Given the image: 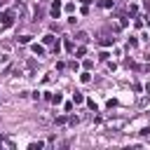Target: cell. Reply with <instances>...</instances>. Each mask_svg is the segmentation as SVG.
<instances>
[{"mask_svg":"<svg viewBox=\"0 0 150 150\" xmlns=\"http://www.w3.org/2000/svg\"><path fill=\"white\" fill-rule=\"evenodd\" d=\"M84 52H87L84 47H77V49H75V54H77V56H84Z\"/></svg>","mask_w":150,"mask_h":150,"instance_id":"13","label":"cell"},{"mask_svg":"<svg viewBox=\"0 0 150 150\" xmlns=\"http://www.w3.org/2000/svg\"><path fill=\"white\" fill-rule=\"evenodd\" d=\"M14 23V14L12 12H2L0 14V26H12Z\"/></svg>","mask_w":150,"mask_h":150,"instance_id":"1","label":"cell"},{"mask_svg":"<svg viewBox=\"0 0 150 150\" xmlns=\"http://www.w3.org/2000/svg\"><path fill=\"white\" fill-rule=\"evenodd\" d=\"M49 12H52V16H54V19H59V14H61V2H59V0H54Z\"/></svg>","mask_w":150,"mask_h":150,"instance_id":"2","label":"cell"},{"mask_svg":"<svg viewBox=\"0 0 150 150\" xmlns=\"http://www.w3.org/2000/svg\"><path fill=\"white\" fill-rule=\"evenodd\" d=\"M108 56H110L108 52H101V54H98V61H108Z\"/></svg>","mask_w":150,"mask_h":150,"instance_id":"10","label":"cell"},{"mask_svg":"<svg viewBox=\"0 0 150 150\" xmlns=\"http://www.w3.org/2000/svg\"><path fill=\"white\" fill-rule=\"evenodd\" d=\"M28 148H30V150H40V148H42V143H40V141H38V143H30V145H28Z\"/></svg>","mask_w":150,"mask_h":150,"instance_id":"12","label":"cell"},{"mask_svg":"<svg viewBox=\"0 0 150 150\" xmlns=\"http://www.w3.org/2000/svg\"><path fill=\"white\" fill-rule=\"evenodd\" d=\"M16 42H19V45H28V42H30V35H19Z\"/></svg>","mask_w":150,"mask_h":150,"instance_id":"4","label":"cell"},{"mask_svg":"<svg viewBox=\"0 0 150 150\" xmlns=\"http://www.w3.org/2000/svg\"><path fill=\"white\" fill-rule=\"evenodd\" d=\"M2 2H5V0H0V5H2Z\"/></svg>","mask_w":150,"mask_h":150,"instance_id":"16","label":"cell"},{"mask_svg":"<svg viewBox=\"0 0 150 150\" xmlns=\"http://www.w3.org/2000/svg\"><path fill=\"white\" fill-rule=\"evenodd\" d=\"M112 42H115V38H103V40H101L103 47H108V45H112Z\"/></svg>","mask_w":150,"mask_h":150,"instance_id":"8","label":"cell"},{"mask_svg":"<svg viewBox=\"0 0 150 150\" xmlns=\"http://www.w3.org/2000/svg\"><path fill=\"white\" fill-rule=\"evenodd\" d=\"M84 68H87V70H89V68H94V61H91V59H87V61H84Z\"/></svg>","mask_w":150,"mask_h":150,"instance_id":"14","label":"cell"},{"mask_svg":"<svg viewBox=\"0 0 150 150\" xmlns=\"http://www.w3.org/2000/svg\"><path fill=\"white\" fill-rule=\"evenodd\" d=\"M61 101H63L61 94H54V96H52V103H61Z\"/></svg>","mask_w":150,"mask_h":150,"instance_id":"11","label":"cell"},{"mask_svg":"<svg viewBox=\"0 0 150 150\" xmlns=\"http://www.w3.org/2000/svg\"><path fill=\"white\" fill-rule=\"evenodd\" d=\"M45 45H52V47H54V45H56V38H54L52 33H49V35H45Z\"/></svg>","mask_w":150,"mask_h":150,"instance_id":"5","label":"cell"},{"mask_svg":"<svg viewBox=\"0 0 150 150\" xmlns=\"http://www.w3.org/2000/svg\"><path fill=\"white\" fill-rule=\"evenodd\" d=\"M75 38H77V40H80V42H87V40H89V35H87V33H84V30H80V33H77V35H75Z\"/></svg>","mask_w":150,"mask_h":150,"instance_id":"7","label":"cell"},{"mask_svg":"<svg viewBox=\"0 0 150 150\" xmlns=\"http://www.w3.org/2000/svg\"><path fill=\"white\" fill-rule=\"evenodd\" d=\"M141 136H150V127H145V129H141Z\"/></svg>","mask_w":150,"mask_h":150,"instance_id":"15","label":"cell"},{"mask_svg":"<svg viewBox=\"0 0 150 150\" xmlns=\"http://www.w3.org/2000/svg\"><path fill=\"white\" fill-rule=\"evenodd\" d=\"M30 49H33V54H38V56H45V47H42V45H30Z\"/></svg>","mask_w":150,"mask_h":150,"instance_id":"3","label":"cell"},{"mask_svg":"<svg viewBox=\"0 0 150 150\" xmlns=\"http://www.w3.org/2000/svg\"><path fill=\"white\" fill-rule=\"evenodd\" d=\"M63 47H66V52H75V45H73V40H68V38H66Z\"/></svg>","mask_w":150,"mask_h":150,"instance_id":"6","label":"cell"},{"mask_svg":"<svg viewBox=\"0 0 150 150\" xmlns=\"http://www.w3.org/2000/svg\"><path fill=\"white\" fill-rule=\"evenodd\" d=\"M73 98H75V103H82V101H84V96H82L80 91H75V96H73Z\"/></svg>","mask_w":150,"mask_h":150,"instance_id":"9","label":"cell"}]
</instances>
